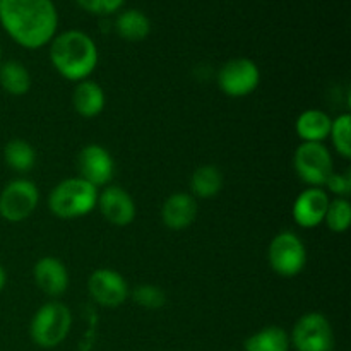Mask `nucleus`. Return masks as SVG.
<instances>
[{
	"label": "nucleus",
	"mask_w": 351,
	"mask_h": 351,
	"mask_svg": "<svg viewBox=\"0 0 351 351\" xmlns=\"http://www.w3.org/2000/svg\"><path fill=\"white\" fill-rule=\"evenodd\" d=\"M0 64H2V48H0Z\"/></svg>",
	"instance_id": "obj_29"
},
{
	"label": "nucleus",
	"mask_w": 351,
	"mask_h": 351,
	"mask_svg": "<svg viewBox=\"0 0 351 351\" xmlns=\"http://www.w3.org/2000/svg\"><path fill=\"white\" fill-rule=\"evenodd\" d=\"M324 187L331 194H335L336 197L348 199L351 194V171L346 170L345 173H341V171H332L328 180H326Z\"/></svg>",
	"instance_id": "obj_27"
},
{
	"label": "nucleus",
	"mask_w": 351,
	"mask_h": 351,
	"mask_svg": "<svg viewBox=\"0 0 351 351\" xmlns=\"http://www.w3.org/2000/svg\"><path fill=\"white\" fill-rule=\"evenodd\" d=\"M329 139L336 153L345 160L351 158V115L341 113L336 119H332L331 130H329Z\"/></svg>",
	"instance_id": "obj_23"
},
{
	"label": "nucleus",
	"mask_w": 351,
	"mask_h": 351,
	"mask_svg": "<svg viewBox=\"0 0 351 351\" xmlns=\"http://www.w3.org/2000/svg\"><path fill=\"white\" fill-rule=\"evenodd\" d=\"M72 328V312L62 302L51 300L34 312L29 324L31 341L45 350L60 346Z\"/></svg>",
	"instance_id": "obj_4"
},
{
	"label": "nucleus",
	"mask_w": 351,
	"mask_h": 351,
	"mask_svg": "<svg viewBox=\"0 0 351 351\" xmlns=\"http://www.w3.org/2000/svg\"><path fill=\"white\" fill-rule=\"evenodd\" d=\"M51 65L58 75L71 82H81L91 77L99 62L98 45L81 29H67L55 34L50 41Z\"/></svg>",
	"instance_id": "obj_2"
},
{
	"label": "nucleus",
	"mask_w": 351,
	"mask_h": 351,
	"mask_svg": "<svg viewBox=\"0 0 351 351\" xmlns=\"http://www.w3.org/2000/svg\"><path fill=\"white\" fill-rule=\"evenodd\" d=\"M99 189L81 177L58 182L48 195V209L58 219H77L96 209Z\"/></svg>",
	"instance_id": "obj_3"
},
{
	"label": "nucleus",
	"mask_w": 351,
	"mask_h": 351,
	"mask_svg": "<svg viewBox=\"0 0 351 351\" xmlns=\"http://www.w3.org/2000/svg\"><path fill=\"white\" fill-rule=\"evenodd\" d=\"M0 26L19 47L40 50L57 34L58 10L53 0H0Z\"/></svg>",
	"instance_id": "obj_1"
},
{
	"label": "nucleus",
	"mask_w": 351,
	"mask_h": 351,
	"mask_svg": "<svg viewBox=\"0 0 351 351\" xmlns=\"http://www.w3.org/2000/svg\"><path fill=\"white\" fill-rule=\"evenodd\" d=\"M33 280L45 295L51 298L62 297L69 288L67 266L58 257L45 256L33 267Z\"/></svg>",
	"instance_id": "obj_14"
},
{
	"label": "nucleus",
	"mask_w": 351,
	"mask_h": 351,
	"mask_svg": "<svg viewBox=\"0 0 351 351\" xmlns=\"http://www.w3.org/2000/svg\"><path fill=\"white\" fill-rule=\"evenodd\" d=\"M269 266L278 276L295 278L307 266V249L300 237L293 232H280L267 249Z\"/></svg>",
	"instance_id": "obj_5"
},
{
	"label": "nucleus",
	"mask_w": 351,
	"mask_h": 351,
	"mask_svg": "<svg viewBox=\"0 0 351 351\" xmlns=\"http://www.w3.org/2000/svg\"><path fill=\"white\" fill-rule=\"evenodd\" d=\"M5 285H7V273H5V269H3L2 264H0V291L5 288Z\"/></svg>",
	"instance_id": "obj_28"
},
{
	"label": "nucleus",
	"mask_w": 351,
	"mask_h": 351,
	"mask_svg": "<svg viewBox=\"0 0 351 351\" xmlns=\"http://www.w3.org/2000/svg\"><path fill=\"white\" fill-rule=\"evenodd\" d=\"M335 345L331 322L321 312L304 314L290 332V346L297 351H332Z\"/></svg>",
	"instance_id": "obj_7"
},
{
	"label": "nucleus",
	"mask_w": 351,
	"mask_h": 351,
	"mask_svg": "<svg viewBox=\"0 0 351 351\" xmlns=\"http://www.w3.org/2000/svg\"><path fill=\"white\" fill-rule=\"evenodd\" d=\"M115 31L122 40L137 43L149 36L151 21L143 10L139 9H125L117 16Z\"/></svg>",
	"instance_id": "obj_18"
},
{
	"label": "nucleus",
	"mask_w": 351,
	"mask_h": 351,
	"mask_svg": "<svg viewBox=\"0 0 351 351\" xmlns=\"http://www.w3.org/2000/svg\"><path fill=\"white\" fill-rule=\"evenodd\" d=\"M293 168L297 177L308 187L324 189L326 180L335 171V161L324 143H302L295 149Z\"/></svg>",
	"instance_id": "obj_6"
},
{
	"label": "nucleus",
	"mask_w": 351,
	"mask_h": 351,
	"mask_svg": "<svg viewBox=\"0 0 351 351\" xmlns=\"http://www.w3.org/2000/svg\"><path fill=\"white\" fill-rule=\"evenodd\" d=\"M261 84L259 65L247 57L225 62L218 72V86L228 98H245Z\"/></svg>",
	"instance_id": "obj_8"
},
{
	"label": "nucleus",
	"mask_w": 351,
	"mask_h": 351,
	"mask_svg": "<svg viewBox=\"0 0 351 351\" xmlns=\"http://www.w3.org/2000/svg\"><path fill=\"white\" fill-rule=\"evenodd\" d=\"M245 351H290V335L280 326H266L245 339Z\"/></svg>",
	"instance_id": "obj_21"
},
{
	"label": "nucleus",
	"mask_w": 351,
	"mask_h": 351,
	"mask_svg": "<svg viewBox=\"0 0 351 351\" xmlns=\"http://www.w3.org/2000/svg\"><path fill=\"white\" fill-rule=\"evenodd\" d=\"M88 291L96 304L108 308L123 305L130 295L125 278L119 271L110 269V267H99L93 271L88 280Z\"/></svg>",
	"instance_id": "obj_10"
},
{
	"label": "nucleus",
	"mask_w": 351,
	"mask_h": 351,
	"mask_svg": "<svg viewBox=\"0 0 351 351\" xmlns=\"http://www.w3.org/2000/svg\"><path fill=\"white\" fill-rule=\"evenodd\" d=\"M75 3L93 16H112L122 9L125 0H75Z\"/></svg>",
	"instance_id": "obj_26"
},
{
	"label": "nucleus",
	"mask_w": 351,
	"mask_h": 351,
	"mask_svg": "<svg viewBox=\"0 0 351 351\" xmlns=\"http://www.w3.org/2000/svg\"><path fill=\"white\" fill-rule=\"evenodd\" d=\"M197 199L187 192H175L161 206V219L173 232L189 228L197 218Z\"/></svg>",
	"instance_id": "obj_15"
},
{
	"label": "nucleus",
	"mask_w": 351,
	"mask_h": 351,
	"mask_svg": "<svg viewBox=\"0 0 351 351\" xmlns=\"http://www.w3.org/2000/svg\"><path fill=\"white\" fill-rule=\"evenodd\" d=\"M3 161L16 173H27L36 165V149L24 139H10L3 146Z\"/></svg>",
	"instance_id": "obj_22"
},
{
	"label": "nucleus",
	"mask_w": 351,
	"mask_h": 351,
	"mask_svg": "<svg viewBox=\"0 0 351 351\" xmlns=\"http://www.w3.org/2000/svg\"><path fill=\"white\" fill-rule=\"evenodd\" d=\"M225 185L223 171L215 165H202L195 168L191 177V191L195 199H211L221 192Z\"/></svg>",
	"instance_id": "obj_20"
},
{
	"label": "nucleus",
	"mask_w": 351,
	"mask_h": 351,
	"mask_svg": "<svg viewBox=\"0 0 351 351\" xmlns=\"http://www.w3.org/2000/svg\"><path fill=\"white\" fill-rule=\"evenodd\" d=\"M332 119L324 110L308 108L298 115L295 130L302 143H324L329 139Z\"/></svg>",
	"instance_id": "obj_17"
},
{
	"label": "nucleus",
	"mask_w": 351,
	"mask_h": 351,
	"mask_svg": "<svg viewBox=\"0 0 351 351\" xmlns=\"http://www.w3.org/2000/svg\"><path fill=\"white\" fill-rule=\"evenodd\" d=\"M40 191L26 178L9 182L0 192V216L9 223L26 221L38 208Z\"/></svg>",
	"instance_id": "obj_9"
},
{
	"label": "nucleus",
	"mask_w": 351,
	"mask_h": 351,
	"mask_svg": "<svg viewBox=\"0 0 351 351\" xmlns=\"http://www.w3.org/2000/svg\"><path fill=\"white\" fill-rule=\"evenodd\" d=\"M324 223L332 233H345L351 225V204L350 199L336 197L329 201Z\"/></svg>",
	"instance_id": "obj_24"
},
{
	"label": "nucleus",
	"mask_w": 351,
	"mask_h": 351,
	"mask_svg": "<svg viewBox=\"0 0 351 351\" xmlns=\"http://www.w3.org/2000/svg\"><path fill=\"white\" fill-rule=\"evenodd\" d=\"M132 300L136 302L139 307L149 308V311H158V308L165 307L167 304V295L160 287L151 283L137 285L132 290Z\"/></svg>",
	"instance_id": "obj_25"
},
{
	"label": "nucleus",
	"mask_w": 351,
	"mask_h": 351,
	"mask_svg": "<svg viewBox=\"0 0 351 351\" xmlns=\"http://www.w3.org/2000/svg\"><path fill=\"white\" fill-rule=\"evenodd\" d=\"M79 177L96 189L106 187L115 175V160L101 144H88L77 154Z\"/></svg>",
	"instance_id": "obj_11"
},
{
	"label": "nucleus",
	"mask_w": 351,
	"mask_h": 351,
	"mask_svg": "<svg viewBox=\"0 0 351 351\" xmlns=\"http://www.w3.org/2000/svg\"><path fill=\"white\" fill-rule=\"evenodd\" d=\"M105 89L98 82L86 79V81L75 84L74 93H72V106H74L75 113L84 119H95L105 110Z\"/></svg>",
	"instance_id": "obj_16"
},
{
	"label": "nucleus",
	"mask_w": 351,
	"mask_h": 351,
	"mask_svg": "<svg viewBox=\"0 0 351 351\" xmlns=\"http://www.w3.org/2000/svg\"><path fill=\"white\" fill-rule=\"evenodd\" d=\"M96 208L103 218L115 226H127L136 219V201L132 195L119 185H106L99 191Z\"/></svg>",
	"instance_id": "obj_12"
},
{
	"label": "nucleus",
	"mask_w": 351,
	"mask_h": 351,
	"mask_svg": "<svg viewBox=\"0 0 351 351\" xmlns=\"http://www.w3.org/2000/svg\"><path fill=\"white\" fill-rule=\"evenodd\" d=\"M329 201V194L322 187H307L297 195L291 206L293 221L300 228H317L324 223Z\"/></svg>",
	"instance_id": "obj_13"
},
{
	"label": "nucleus",
	"mask_w": 351,
	"mask_h": 351,
	"mask_svg": "<svg viewBox=\"0 0 351 351\" xmlns=\"http://www.w3.org/2000/svg\"><path fill=\"white\" fill-rule=\"evenodd\" d=\"M31 82L33 79L23 62L7 60L0 64V88L9 96L19 98V96L27 95L31 89Z\"/></svg>",
	"instance_id": "obj_19"
}]
</instances>
